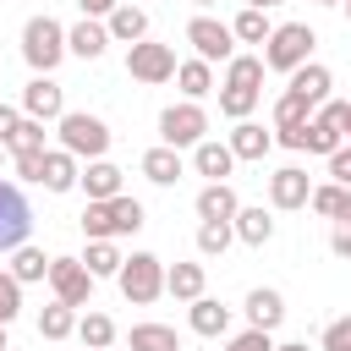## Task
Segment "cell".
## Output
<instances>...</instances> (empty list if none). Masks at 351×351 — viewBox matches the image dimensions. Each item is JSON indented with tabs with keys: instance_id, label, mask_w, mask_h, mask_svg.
<instances>
[{
	"instance_id": "obj_1",
	"label": "cell",
	"mask_w": 351,
	"mask_h": 351,
	"mask_svg": "<svg viewBox=\"0 0 351 351\" xmlns=\"http://www.w3.org/2000/svg\"><path fill=\"white\" fill-rule=\"evenodd\" d=\"M66 55H71V49H66V27H60L55 16H27V27H22V60H27L38 77H49Z\"/></svg>"
},
{
	"instance_id": "obj_2",
	"label": "cell",
	"mask_w": 351,
	"mask_h": 351,
	"mask_svg": "<svg viewBox=\"0 0 351 351\" xmlns=\"http://www.w3.org/2000/svg\"><path fill=\"white\" fill-rule=\"evenodd\" d=\"M313 44H318V33L307 27V22H280L274 33H269V44H263V66L269 71H302L307 60H313Z\"/></svg>"
},
{
	"instance_id": "obj_3",
	"label": "cell",
	"mask_w": 351,
	"mask_h": 351,
	"mask_svg": "<svg viewBox=\"0 0 351 351\" xmlns=\"http://www.w3.org/2000/svg\"><path fill=\"white\" fill-rule=\"evenodd\" d=\"M55 126H60V148H66L71 159H88V165H93V159L110 154V126H104L99 115H88V110H66Z\"/></svg>"
},
{
	"instance_id": "obj_4",
	"label": "cell",
	"mask_w": 351,
	"mask_h": 351,
	"mask_svg": "<svg viewBox=\"0 0 351 351\" xmlns=\"http://www.w3.org/2000/svg\"><path fill=\"white\" fill-rule=\"evenodd\" d=\"M121 296L126 302H137V307H148V302H159L165 296V263L154 258V252H132L126 263H121Z\"/></svg>"
},
{
	"instance_id": "obj_5",
	"label": "cell",
	"mask_w": 351,
	"mask_h": 351,
	"mask_svg": "<svg viewBox=\"0 0 351 351\" xmlns=\"http://www.w3.org/2000/svg\"><path fill=\"white\" fill-rule=\"evenodd\" d=\"M186 44L197 49V60H236V33H230V22H219V16H192L186 22Z\"/></svg>"
},
{
	"instance_id": "obj_6",
	"label": "cell",
	"mask_w": 351,
	"mask_h": 351,
	"mask_svg": "<svg viewBox=\"0 0 351 351\" xmlns=\"http://www.w3.org/2000/svg\"><path fill=\"white\" fill-rule=\"evenodd\" d=\"M27 230H33V208H27L22 186L16 181H0V252L27 247Z\"/></svg>"
},
{
	"instance_id": "obj_7",
	"label": "cell",
	"mask_w": 351,
	"mask_h": 351,
	"mask_svg": "<svg viewBox=\"0 0 351 351\" xmlns=\"http://www.w3.org/2000/svg\"><path fill=\"white\" fill-rule=\"evenodd\" d=\"M203 132H208V115H203V104H170L165 115H159V137H165V148H197L203 143Z\"/></svg>"
},
{
	"instance_id": "obj_8",
	"label": "cell",
	"mask_w": 351,
	"mask_h": 351,
	"mask_svg": "<svg viewBox=\"0 0 351 351\" xmlns=\"http://www.w3.org/2000/svg\"><path fill=\"white\" fill-rule=\"evenodd\" d=\"M49 291H55V302H66V307H88V302H93V274H88V263H82V258H55V263H49Z\"/></svg>"
},
{
	"instance_id": "obj_9",
	"label": "cell",
	"mask_w": 351,
	"mask_h": 351,
	"mask_svg": "<svg viewBox=\"0 0 351 351\" xmlns=\"http://www.w3.org/2000/svg\"><path fill=\"white\" fill-rule=\"evenodd\" d=\"M176 66H181V60H176V49H170V44H148V38H143V44H132V49H126V71H132L137 82H170V77H176Z\"/></svg>"
},
{
	"instance_id": "obj_10",
	"label": "cell",
	"mask_w": 351,
	"mask_h": 351,
	"mask_svg": "<svg viewBox=\"0 0 351 351\" xmlns=\"http://www.w3.org/2000/svg\"><path fill=\"white\" fill-rule=\"evenodd\" d=\"M22 115H27V121H60V115H66L60 82H55V77H33V82L22 88Z\"/></svg>"
},
{
	"instance_id": "obj_11",
	"label": "cell",
	"mask_w": 351,
	"mask_h": 351,
	"mask_svg": "<svg viewBox=\"0 0 351 351\" xmlns=\"http://www.w3.org/2000/svg\"><path fill=\"white\" fill-rule=\"evenodd\" d=\"M269 203H274V208H307V203H313V181H307V170H302V165L274 170V176H269Z\"/></svg>"
},
{
	"instance_id": "obj_12",
	"label": "cell",
	"mask_w": 351,
	"mask_h": 351,
	"mask_svg": "<svg viewBox=\"0 0 351 351\" xmlns=\"http://www.w3.org/2000/svg\"><path fill=\"white\" fill-rule=\"evenodd\" d=\"M186 324H192V335H203V340L230 335V307L214 302V296H197V302H186Z\"/></svg>"
},
{
	"instance_id": "obj_13",
	"label": "cell",
	"mask_w": 351,
	"mask_h": 351,
	"mask_svg": "<svg viewBox=\"0 0 351 351\" xmlns=\"http://www.w3.org/2000/svg\"><path fill=\"white\" fill-rule=\"evenodd\" d=\"M104 27H110L115 44H143V38H148V11L132 5V0H121V5L104 16Z\"/></svg>"
},
{
	"instance_id": "obj_14",
	"label": "cell",
	"mask_w": 351,
	"mask_h": 351,
	"mask_svg": "<svg viewBox=\"0 0 351 351\" xmlns=\"http://www.w3.org/2000/svg\"><path fill=\"white\" fill-rule=\"evenodd\" d=\"M66 49H71L77 60H99V55L110 49V27L93 22V16H82L77 27H66Z\"/></svg>"
},
{
	"instance_id": "obj_15",
	"label": "cell",
	"mask_w": 351,
	"mask_h": 351,
	"mask_svg": "<svg viewBox=\"0 0 351 351\" xmlns=\"http://www.w3.org/2000/svg\"><path fill=\"white\" fill-rule=\"evenodd\" d=\"M329 88H335V77H329V66H318V60H307L302 71H291V93H296V99H307L313 110H318V104H329Z\"/></svg>"
},
{
	"instance_id": "obj_16",
	"label": "cell",
	"mask_w": 351,
	"mask_h": 351,
	"mask_svg": "<svg viewBox=\"0 0 351 351\" xmlns=\"http://www.w3.org/2000/svg\"><path fill=\"white\" fill-rule=\"evenodd\" d=\"M143 176H148L154 186H176V181L186 176L181 148H165V143H159V148H148V154H143Z\"/></svg>"
},
{
	"instance_id": "obj_17",
	"label": "cell",
	"mask_w": 351,
	"mask_h": 351,
	"mask_svg": "<svg viewBox=\"0 0 351 351\" xmlns=\"http://www.w3.org/2000/svg\"><path fill=\"white\" fill-rule=\"evenodd\" d=\"M236 214H241V197L230 181H208L197 192V219H236Z\"/></svg>"
},
{
	"instance_id": "obj_18",
	"label": "cell",
	"mask_w": 351,
	"mask_h": 351,
	"mask_svg": "<svg viewBox=\"0 0 351 351\" xmlns=\"http://www.w3.org/2000/svg\"><path fill=\"white\" fill-rule=\"evenodd\" d=\"M192 170H197V176H208V181H225V176L236 170L230 143H208V137H203V143L192 148Z\"/></svg>"
},
{
	"instance_id": "obj_19",
	"label": "cell",
	"mask_w": 351,
	"mask_h": 351,
	"mask_svg": "<svg viewBox=\"0 0 351 351\" xmlns=\"http://www.w3.org/2000/svg\"><path fill=\"white\" fill-rule=\"evenodd\" d=\"M77 186L88 192V203H110V197H121V170H115L110 159H93V165L82 170Z\"/></svg>"
},
{
	"instance_id": "obj_20",
	"label": "cell",
	"mask_w": 351,
	"mask_h": 351,
	"mask_svg": "<svg viewBox=\"0 0 351 351\" xmlns=\"http://www.w3.org/2000/svg\"><path fill=\"white\" fill-rule=\"evenodd\" d=\"M203 285H208V269H203V263H170V269H165V291H170L176 302H197Z\"/></svg>"
},
{
	"instance_id": "obj_21",
	"label": "cell",
	"mask_w": 351,
	"mask_h": 351,
	"mask_svg": "<svg viewBox=\"0 0 351 351\" xmlns=\"http://www.w3.org/2000/svg\"><path fill=\"white\" fill-rule=\"evenodd\" d=\"M247 318H252V329H280L285 324V296L280 291H269V285H258L252 296H247Z\"/></svg>"
},
{
	"instance_id": "obj_22",
	"label": "cell",
	"mask_w": 351,
	"mask_h": 351,
	"mask_svg": "<svg viewBox=\"0 0 351 351\" xmlns=\"http://www.w3.org/2000/svg\"><path fill=\"white\" fill-rule=\"evenodd\" d=\"M274 148V132H263L258 121H236V132H230V154L236 159H263Z\"/></svg>"
},
{
	"instance_id": "obj_23",
	"label": "cell",
	"mask_w": 351,
	"mask_h": 351,
	"mask_svg": "<svg viewBox=\"0 0 351 351\" xmlns=\"http://www.w3.org/2000/svg\"><path fill=\"white\" fill-rule=\"evenodd\" d=\"M77 181H82L77 159H71L66 148H49V154H44V181H38V186H49V192H71Z\"/></svg>"
},
{
	"instance_id": "obj_24",
	"label": "cell",
	"mask_w": 351,
	"mask_h": 351,
	"mask_svg": "<svg viewBox=\"0 0 351 351\" xmlns=\"http://www.w3.org/2000/svg\"><path fill=\"white\" fill-rule=\"evenodd\" d=\"M77 340H82V351H110L115 346V318L110 313H82L77 318Z\"/></svg>"
},
{
	"instance_id": "obj_25",
	"label": "cell",
	"mask_w": 351,
	"mask_h": 351,
	"mask_svg": "<svg viewBox=\"0 0 351 351\" xmlns=\"http://www.w3.org/2000/svg\"><path fill=\"white\" fill-rule=\"evenodd\" d=\"M230 225H236V241H247V247H263L274 236V214L269 208H241Z\"/></svg>"
},
{
	"instance_id": "obj_26",
	"label": "cell",
	"mask_w": 351,
	"mask_h": 351,
	"mask_svg": "<svg viewBox=\"0 0 351 351\" xmlns=\"http://www.w3.org/2000/svg\"><path fill=\"white\" fill-rule=\"evenodd\" d=\"M126 346H132V351H181V340H176L170 324H132Z\"/></svg>"
},
{
	"instance_id": "obj_27",
	"label": "cell",
	"mask_w": 351,
	"mask_h": 351,
	"mask_svg": "<svg viewBox=\"0 0 351 351\" xmlns=\"http://www.w3.org/2000/svg\"><path fill=\"white\" fill-rule=\"evenodd\" d=\"M176 82H181V93L197 104L203 93H214V66H208V60H181V66H176Z\"/></svg>"
},
{
	"instance_id": "obj_28",
	"label": "cell",
	"mask_w": 351,
	"mask_h": 351,
	"mask_svg": "<svg viewBox=\"0 0 351 351\" xmlns=\"http://www.w3.org/2000/svg\"><path fill=\"white\" fill-rule=\"evenodd\" d=\"M104 208H110V230H115V236H132V230H143V219H148V214H143V203H137V197H126V192H121V197H110Z\"/></svg>"
},
{
	"instance_id": "obj_29",
	"label": "cell",
	"mask_w": 351,
	"mask_h": 351,
	"mask_svg": "<svg viewBox=\"0 0 351 351\" xmlns=\"http://www.w3.org/2000/svg\"><path fill=\"white\" fill-rule=\"evenodd\" d=\"M230 241H236V225H230V219H203V225H197V252H203V258H225Z\"/></svg>"
},
{
	"instance_id": "obj_30",
	"label": "cell",
	"mask_w": 351,
	"mask_h": 351,
	"mask_svg": "<svg viewBox=\"0 0 351 351\" xmlns=\"http://www.w3.org/2000/svg\"><path fill=\"white\" fill-rule=\"evenodd\" d=\"M49 263H55V258H44V247H16V252H11V274H16L22 285L49 280Z\"/></svg>"
},
{
	"instance_id": "obj_31",
	"label": "cell",
	"mask_w": 351,
	"mask_h": 351,
	"mask_svg": "<svg viewBox=\"0 0 351 351\" xmlns=\"http://www.w3.org/2000/svg\"><path fill=\"white\" fill-rule=\"evenodd\" d=\"M38 335H44V340H66V335H77V307L49 302V307L38 313Z\"/></svg>"
},
{
	"instance_id": "obj_32",
	"label": "cell",
	"mask_w": 351,
	"mask_h": 351,
	"mask_svg": "<svg viewBox=\"0 0 351 351\" xmlns=\"http://www.w3.org/2000/svg\"><path fill=\"white\" fill-rule=\"evenodd\" d=\"M230 33H236L241 44H269L274 22H269V11H252V5H241V16L230 22Z\"/></svg>"
},
{
	"instance_id": "obj_33",
	"label": "cell",
	"mask_w": 351,
	"mask_h": 351,
	"mask_svg": "<svg viewBox=\"0 0 351 351\" xmlns=\"http://www.w3.org/2000/svg\"><path fill=\"white\" fill-rule=\"evenodd\" d=\"M263 71H269V66H263V55H236V60L225 66V82H219V88H258V82H263Z\"/></svg>"
},
{
	"instance_id": "obj_34",
	"label": "cell",
	"mask_w": 351,
	"mask_h": 351,
	"mask_svg": "<svg viewBox=\"0 0 351 351\" xmlns=\"http://www.w3.org/2000/svg\"><path fill=\"white\" fill-rule=\"evenodd\" d=\"M82 263H88V274H93V280H104V274H121V263H126V258H121V247H115V241H88V258H82Z\"/></svg>"
},
{
	"instance_id": "obj_35",
	"label": "cell",
	"mask_w": 351,
	"mask_h": 351,
	"mask_svg": "<svg viewBox=\"0 0 351 351\" xmlns=\"http://www.w3.org/2000/svg\"><path fill=\"white\" fill-rule=\"evenodd\" d=\"M219 110H225L230 121H247V115L258 110V88H219Z\"/></svg>"
},
{
	"instance_id": "obj_36",
	"label": "cell",
	"mask_w": 351,
	"mask_h": 351,
	"mask_svg": "<svg viewBox=\"0 0 351 351\" xmlns=\"http://www.w3.org/2000/svg\"><path fill=\"white\" fill-rule=\"evenodd\" d=\"M16 313H22V280H16L11 269H0V324L11 329V324H16Z\"/></svg>"
},
{
	"instance_id": "obj_37",
	"label": "cell",
	"mask_w": 351,
	"mask_h": 351,
	"mask_svg": "<svg viewBox=\"0 0 351 351\" xmlns=\"http://www.w3.org/2000/svg\"><path fill=\"white\" fill-rule=\"evenodd\" d=\"M307 110H313V104H307V99H296V93L285 88V93H280V104H274V126H307V121H313Z\"/></svg>"
},
{
	"instance_id": "obj_38",
	"label": "cell",
	"mask_w": 351,
	"mask_h": 351,
	"mask_svg": "<svg viewBox=\"0 0 351 351\" xmlns=\"http://www.w3.org/2000/svg\"><path fill=\"white\" fill-rule=\"evenodd\" d=\"M5 148H11V154H44V121H27V115H22V126L11 132Z\"/></svg>"
},
{
	"instance_id": "obj_39",
	"label": "cell",
	"mask_w": 351,
	"mask_h": 351,
	"mask_svg": "<svg viewBox=\"0 0 351 351\" xmlns=\"http://www.w3.org/2000/svg\"><path fill=\"white\" fill-rule=\"evenodd\" d=\"M346 197H351V192H346V186H335V181H329V186H313V214H324V219H340Z\"/></svg>"
},
{
	"instance_id": "obj_40",
	"label": "cell",
	"mask_w": 351,
	"mask_h": 351,
	"mask_svg": "<svg viewBox=\"0 0 351 351\" xmlns=\"http://www.w3.org/2000/svg\"><path fill=\"white\" fill-rule=\"evenodd\" d=\"M82 230H88V241H115L110 208H104V203H88V208H82Z\"/></svg>"
},
{
	"instance_id": "obj_41",
	"label": "cell",
	"mask_w": 351,
	"mask_h": 351,
	"mask_svg": "<svg viewBox=\"0 0 351 351\" xmlns=\"http://www.w3.org/2000/svg\"><path fill=\"white\" fill-rule=\"evenodd\" d=\"M318 346H324V351H351V313H346V318H329Z\"/></svg>"
},
{
	"instance_id": "obj_42",
	"label": "cell",
	"mask_w": 351,
	"mask_h": 351,
	"mask_svg": "<svg viewBox=\"0 0 351 351\" xmlns=\"http://www.w3.org/2000/svg\"><path fill=\"white\" fill-rule=\"evenodd\" d=\"M225 351H274V340H269V329H241V335H230Z\"/></svg>"
},
{
	"instance_id": "obj_43",
	"label": "cell",
	"mask_w": 351,
	"mask_h": 351,
	"mask_svg": "<svg viewBox=\"0 0 351 351\" xmlns=\"http://www.w3.org/2000/svg\"><path fill=\"white\" fill-rule=\"evenodd\" d=\"M329 176H335V186L351 192V143H346L340 154H329Z\"/></svg>"
},
{
	"instance_id": "obj_44",
	"label": "cell",
	"mask_w": 351,
	"mask_h": 351,
	"mask_svg": "<svg viewBox=\"0 0 351 351\" xmlns=\"http://www.w3.org/2000/svg\"><path fill=\"white\" fill-rule=\"evenodd\" d=\"M49 154V148H44ZM44 154H16V176L22 181H44Z\"/></svg>"
},
{
	"instance_id": "obj_45",
	"label": "cell",
	"mask_w": 351,
	"mask_h": 351,
	"mask_svg": "<svg viewBox=\"0 0 351 351\" xmlns=\"http://www.w3.org/2000/svg\"><path fill=\"white\" fill-rule=\"evenodd\" d=\"M307 126H313V121H307ZM307 126H274V143H285V148L302 154V148H307Z\"/></svg>"
},
{
	"instance_id": "obj_46",
	"label": "cell",
	"mask_w": 351,
	"mask_h": 351,
	"mask_svg": "<svg viewBox=\"0 0 351 351\" xmlns=\"http://www.w3.org/2000/svg\"><path fill=\"white\" fill-rule=\"evenodd\" d=\"M22 126V110H11V104H0V143H11V132Z\"/></svg>"
},
{
	"instance_id": "obj_47",
	"label": "cell",
	"mask_w": 351,
	"mask_h": 351,
	"mask_svg": "<svg viewBox=\"0 0 351 351\" xmlns=\"http://www.w3.org/2000/svg\"><path fill=\"white\" fill-rule=\"evenodd\" d=\"M329 247H335V258H351V225H335Z\"/></svg>"
},
{
	"instance_id": "obj_48",
	"label": "cell",
	"mask_w": 351,
	"mask_h": 351,
	"mask_svg": "<svg viewBox=\"0 0 351 351\" xmlns=\"http://www.w3.org/2000/svg\"><path fill=\"white\" fill-rule=\"evenodd\" d=\"M77 5H82V16H93V22H99V16H110L121 0H77Z\"/></svg>"
},
{
	"instance_id": "obj_49",
	"label": "cell",
	"mask_w": 351,
	"mask_h": 351,
	"mask_svg": "<svg viewBox=\"0 0 351 351\" xmlns=\"http://www.w3.org/2000/svg\"><path fill=\"white\" fill-rule=\"evenodd\" d=\"M241 5H252V11H269V5H285V0H241Z\"/></svg>"
},
{
	"instance_id": "obj_50",
	"label": "cell",
	"mask_w": 351,
	"mask_h": 351,
	"mask_svg": "<svg viewBox=\"0 0 351 351\" xmlns=\"http://www.w3.org/2000/svg\"><path fill=\"white\" fill-rule=\"evenodd\" d=\"M274 351H307V346H296V340H291V346H274Z\"/></svg>"
},
{
	"instance_id": "obj_51",
	"label": "cell",
	"mask_w": 351,
	"mask_h": 351,
	"mask_svg": "<svg viewBox=\"0 0 351 351\" xmlns=\"http://www.w3.org/2000/svg\"><path fill=\"white\" fill-rule=\"evenodd\" d=\"M0 351H11V346H5V324H0Z\"/></svg>"
},
{
	"instance_id": "obj_52",
	"label": "cell",
	"mask_w": 351,
	"mask_h": 351,
	"mask_svg": "<svg viewBox=\"0 0 351 351\" xmlns=\"http://www.w3.org/2000/svg\"><path fill=\"white\" fill-rule=\"evenodd\" d=\"M318 5H346V0H318Z\"/></svg>"
},
{
	"instance_id": "obj_53",
	"label": "cell",
	"mask_w": 351,
	"mask_h": 351,
	"mask_svg": "<svg viewBox=\"0 0 351 351\" xmlns=\"http://www.w3.org/2000/svg\"><path fill=\"white\" fill-rule=\"evenodd\" d=\"M346 22H351V0H346Z\"/></svg>"
},
{
	"instance_id": "obj_54",
	"label": "cell",
	"mask_w": 351,
	"mask_h": 351,
	"mask_svg": "<svg viewBox=\"0 0 351 351\" xmlns=\"http://www.w3.org/2000/svg\"><path fill=\"white\" fill-rule=\"evenodd\" d=\"M192 5H214V0H192Z\"/></svg>"
},
{
	"instance_id": "obj_55",
	"label": "cell",
	"mask_w": 351,
	"mask_h": 351,
	"mask_svg": "<svg viewBox=\"0 0 351 351\" xmlns=\"http://www.w3.org/2000/svg\"><path fill=\"white\" fill-rule=\"evenodd\" d=\"M346 137H351V115H346Z\"/></svg>"
},
{
	"instance_id": "obj_56",
	"label": "cell",
	"mask_w": 351,
	"mask_h": 351,
	"mask_svg": "<svg viewBox=\"0 0 351 351\" xmlns=\"http://www.w3.org/2000/svg\"><path fill=\"white\" fill-rule=\"evenodd\" d=\"M0 159H5V143H0Z\"/></svg>"
}]
</instances>
